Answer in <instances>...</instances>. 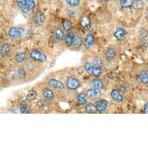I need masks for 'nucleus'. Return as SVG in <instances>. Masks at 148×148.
Here are the masks:
<instances>
[{"label": "nucleus", "mask_w": 148, "mask_h": 148, "mask_svg": "<svg viewBox=\"0 0 148 148\" xmlns=\"http://www.w3.org/2000/svg\"><path fill=\"white\" fill-rule=\"evenodd\" d=\"M24 66L27 71L28 78L34 79L39 76L44 70V67L41 63L32 59L26 61Z\"/></svg>", "instance_id": "nucleus-1"}, {"label": "nucleus", "mask_w": 148, "mask_h": 148, "mask_svg": "<svg viewBox=\"0 0 148 148\" xmlns=\"http://www.w3.org/2000/svg\"><path fill=\"white\" fill-rule=\"evenodd\" d=\"M83 67L87 73L95 78L100 77L102 74V70L101 67L94 65L91 62L88 61L85 62L83 64Z\"/></svg>", "instance_id": "nucleus-2"}, {"label": "nucleus", "mask_w": 148, "mask_h": 148, "mask_svg": "<svg viewBox=\"0 0 148 148\" xmlns=\"http://www.w3.org/2000/svg\"><path fill=\"white\" fill-rule=\"evenodd\" d=\"M29 56L31 59L38 62L44 63L47 59V55L43 52L38 50H33L30 52Z\"/></svg>", "instance_id": "nucleus-3"}, {"label": "nucleus", "mask_w": 148, "mask_h": 148, "mask_svg": "<svg viewBox=\"0 0 148 148\" xmlns=\"http://www.w3.org/2000/svg\"><path fill=\"white\" fill-rule=\"evenodd\" d=\"M66 87L71 91L76 90L80 87L81 82L79 79L75 77L70 76L67 79L66 83Z\"/></svg>", "instance_id": "nucleus-4"}, {"label": "nucleus", "mask_w": 148, "mask_h": 148, "mask_svg": "<svg viewBox=\"0 0 148 148\" xmlns=\"http://www.w3.org/2000/svg\"><path fill=\"white\" fill-rule=\"evenodd\" d=\"M25 33V29L23 27H12L11 28L8 34L11 38H18L24 35Z\"/></svg>", "instance_id": "nucleus-5"}, {"label": "nucleus", "mask_w": 148, "mask_h": 148, "mask_svg": "<svg viewBox=\"0 0 148 148\" xmlns=\"http://www.w3.org/2000/svg\"><path fill=\"white\" fill-rule=\"evenodd\" d=\"M87 98L90 100H95L100 98L102 95V92L101 90L92 88L88 90L86 93Z\"/></svg>", "instance_id": "nucleus-6"}, {"label": "nucleus", "mask_w": 148, "mask_h": 148, "mask_svg": "<svg viewBox=\"0 0 148 148\" xmlns=\"http://www.w3.org/2000/svg\"><path fill=\"white\" fill-rule=\"evenodd\" d=\"M47 84L52 88L55 89L58 91H62V90H64L65 88L64 84L62 82L56 79H53V78L49 79L48 80Z\"/></svg>", "instance_id": "nucleus-7"}, {"label": "nucleus", "mask_w": 148, "mask_h": 148, "mask_svg": "<svg viewBox=\"0 0 148 148\" xmlns=\"http://www.w3.org/2000/svg\"><path fill=\"white\" fill-rule=\"evenodd\" d=\"M32 21L36 26H40L44 24L45 21V16L42 12L37 11L34 14Z\"/></svg>", "instance_id": "nucleus-8"}, {"label": "nucleus", "mask_w": 148, "mask_h": 148, "mask_svg": "<svg viewBox=\"0 0 148 148\" xmlns=\"http://www.w3.org/2000/svg\"><path fill=\"white\" fill-rule=\"evenodd\" d=\"M109 105V102L108 100L102 99L98 101L95 105L96 111L99 113H103L106 110Z\"/></svg>", "instance_id": "nucleus-9"}, {"label": "nucleus", "mask_w": 148, "mask_h": 148, "mask_svg": "<svg viewBox=\"0 0 148 148\" xmlns=\"http://www.w3.org/2000/svg\"><path fill=\"white\" fill-rule=\"evenodd\" d=\"M117 53V52L115 48H109L105 52L104 59L107 62L112 61L116 58Z\"/></svg>", "instance_id": "nucleus-10"}, {"label": "nucleus", "mask_w": 148, "mask_h": 148, "mask_svg": "<svg viewBox=\"0 0 148 148\" xmlns=\"http://www.w3.org/2000/svg\"><path fill=\"white\" fill-rule=\"evenodd\" d=\"M95 42V36L92 34H88L86 36L83 42L84 47L86 49L90 48Z\"/></svg>", "instance_id": "nucleus-11"}, {"label": "nucleus", "mask_w": 148, "mask_h": 148, "mask_svg": "<svg viewBox=\"0 0 148 148\" xmlns=\"http://www.w3.org/2000/svg\"><path fill=\"white\" fill-rule=\"evenodd\" d=\"M88 85L92 88H97V89H103L104 87L103 82L99 79H93L89 81Z\"/></svg>", "instance_id": "nucleus-12"}, {"label": "nucleus", "mask_w": 148, "mask_h": 148, "mask_svg": "<svg viewBox=\"0 0 148 148\" xmlns=\"http://www.w3.org/2000/svg\"><path fill=\"white\" fill-rule=\"evenodd\" d=\"M110 97L112 99L117 103H120L123 101L124 97L121 92L117 89H114L110 93Z\"/></svg>", "instance_id": "nucleus-13"}, {"label": "nucleus", "mask_w": 148, "mask_h": 148, "mask_svg": "<svg viewBox=\"0 0 148 148\" xmlns=\"http://www.w3.org/2000/svg\"><path fill=\"white\" fill-rule=\"evenodd\" d=\"M83 38L80 34H75V38H74V40L73 42L72 47L75 49H78L81 48L82 44H83Z\"/></svg>", "instance_id": "nucleus-14"}, {"label": "nucleus", "mask_w": 148, "mask_h": 148, "mask_svg": "<svg viewBox=\"0 0 148 148\" xmlns=\"http://www.w3.org/2000/svg\"><path fill=\"white\" fill-rule=\"evenodd\" d=\"M127 34V32L124 28L119 27L117 28L115 32L114 33V37L117 40H123L125 36Z\"/></svg>", "instance_id": "nucleus-15"}, {"label": "nucleus", "mask_w": 148, "mask_h": 148, "mask_svg": "<svg viewBox=\"0 0 148 148\" xmlns=\"http://www.w3.org/2000/svg\"><path fill=\"white\" fill-rule=\"evenodd\" d=\"M75 34L70 32H68V33H67L66 35H65L63 41L64 42L65 45L67 47L69 48L71 47L73 40H74V38H75Z\"/></svg>", "instance_id": "nucleus-16"}, {"label": "nucleus", "mask_w": 148, "mask_h": 148, "mask_svg": "<svg viewBox=\"0 0 148 148\" xmlns=\"http://www.w3.org/2000/svg\"><path fill=\"white\" fill-rule=\"evenodd\" d=\"M54 36L56 40H58L59 42H62L64 40V36H65L64 31L60 27H58L55 30Z\"/></svg>", "instance_id": "nucleus-17"}, {"label": "nucleus", "mask_w": 148, "mask_h": 148, "mask_svg": "<svg viewBox=\"0 0 148 148\" xmlns=\"http://www.w3.org/2000/svg\"><path fill=\"white\" fill-rule=\"evenodd\" d=\"M42 94L44 98L47 100H51L54 98V93L49 88H44L42 91Z\"/></svg>", "instance_id": "nucleus-18"}, {"label": "nucleus", "mask_w": 148, "mask_h": 148, "mask_svg": "<svg viewBox=\"0 0 148 148\" xmlns=\"http://www.w3.org/2000/svg\"><path fill=\"white\" fill-rule=\"evenodd\" d=\"M17 75L18 78L21 80H25L28 78L27 73L24 66L19 67V69H18Z\"/></svg>", "instance_id": "nucleus-19"}, {"label": "nucleus", "mask_w": 148, "mask_h": 148, "mask_svg": "<svg viewBox=\"0 0 148 148\" xmlns=\"http://www.w3.org/2000/svg\"><path fill=\"white\" fill-rule=\"evenodd\" d=\"M92 63L99 67H101L106 64V60L100 56H97L93 58Z\"/></svg>", "instance_id": "nucleus-20"}, {"label": "nucleus", "mask_w": 148, "mask_h": 148, "mask_svg": "<svg viewBox=\"0 0 148 148\" xmlns=\"http://www.w3.org/2000/svg\"><path fill=\"white\" fill-rule=\"evenodd\" d=\"M77 102L80 106H84L87 104V96L85 92H80L79 93L77 97Z\"/></svg>", "instance_id": "nucleus-21"}, {"label": "nucleus", "mask_w": 148, "mask_h": 148, "mask_svg": "<svg viewBox=\"0 0 148 148\" xmlns=\"http://www.w3.org/2000/svg\"><path fill=\"white\" fill-rule=\"evenodd\" d=\"M15 62L18 64L25 63L27 60V54L25 52H21L18 53L15 57Z\"/></svg>", "instance_id": "nucleus-22"}, {"label": "nucleus", "mask_w": 148, "mask_h": 148, "mask_svg": "<svg viewBox=\"0 0 148 148\" xmlns=\"http://www.w3.org/2000/svg\"><path fill=\"white\" fill-rule=\"evenodd\" d=\"M80 24L84 29H89L91 25V20L88 16H84L80 20Z\"/></svg>", "instance_id": "nucleus-23"}, {"label": "nucleus", "mask_w": 148, "mask_h": 148, "mask_svg": "<svg viewBox=\"0 0 148 148\" xmlns=\"http://www.w3.org/2000/svg\"><path fill=\"white\" fill-rule=\"evenodd\" d=\"M139 78L144 84H148V73L146 70H143L140 71Z\"/></svg>", "instance_id": "nucleus-24"}, {"label": "nucleus", "mask_w": 148, "mask_h": 148, "mask_svg": "<svg viewBox=\"0 0 148 148\" xmlns=\"http://www.w3.org/2000/svg\"><path fill=\"white\" fill-rule=\"evenodd\" d=\"M63 30L66 32H70L72 30L73 26L71 22L67 19H64L62 22Z\"/></svg>", "instance_id": "nucleus-25"}, {"label": "nucleus", "mask_w": 148, "mask_h": 148, "mask_svg": "<svg viewBox=\"0 0 148 148\" xmlns=\"http://www.w3.org/2000/svg\"><path fill=\"white\" fill-rule=\"evenodd\" d=\"M36 7V3L33 0H28L27 4L22 11L23 13H27L31 11H32Z\"/></svg>", "instance_id": "nucleus-26"}, {"label": "nucleus", "mask_w": 148, "mask_h": 148, "mask_svg": "<svg viewBox=\"0 0 148 148\" xmlns=\"http://www.w3.org/2000/svg\"><path fill=\"white\" fill-rule=\"evenodd\" d=\"M132 5L135 10L139 11L144 8L145 3L142 0H134Z\"/></svg>", "instance_id": "nucleus-27"}, {"label": "nucleus", "mask_w": 148, "mask_h": 148, "mask_svg": "<svg viewBox=\"0 0 148 148\" xmlns=\"http://www.w3.org/2000/svg\"><path fill=\"white\" fill-rule=\"evenodd\" d=\"M11 48L10 45L5 44L1 46V50H0V52H1V53L3 56H6L7 55H8L10 53V52L11 51Z\"/></svg>", "instance_id": "nucleus-28"}, {"label": "nucleus", "mask_w": 148, "mask_h": 148, "mask_svg": "<svg viewBox=\"0 0 148 148\" xmlns=\"http://www.w3.org/2000/svg\"><path fill=\"white\" fill-rule=\"evenodd\" d=\"M67 4L70 7H77L80 4V0H65Z\"/></svg>", "instance_id": "nucleus-29"}, {"label": "nucleus", "mask_w": 148, "mask_h": 148, "mask_svg": "<svg viewBox=\"0 0 148 148\" xmlns=\"http://www.w3.org/2000/svg\"><path fill=\"white\" fill-rule=\"evenodd\" d=\"M37 95L38 94L36 91H35L34 90H30L27 93L26 95V98L29 101H33L37 98Z\"/></svg>", "instance_id": "nucleus-30"}, {"label": "nucleus", "mask_w": 148, "mask_h": 148, "mask_svg": "<svg viewBox=\"0 0 148 148\" xmlns=\"http://www.w3.org/2000/svg\"><path fill=\"white\" fill-rule=\"evenodd\" d=\"M85 111L87 113H93L97 112L95 107V104L94 103L87 104L85 107Z\"/></svg>", "instance_id": "nucleus-31"}, {"label": "nucleus", "mask_w": 148, "mask_h": 148, "mask_svg": "<svg viewBox=\"0 0 148 148\" xmlns=\"http://www.w3.org/2000/svg\"><path fill=\"white\" fill-rule=\"evenodd\" d=\"M134 0H120V4L123 8H128L131 6Z\"/></svg>", "instance_id": "nucleus-32"}, {"label": "nucleus", "mask_w": 148, "mask_h": 148, "mask_svg": "<svg viewBox=\"0 0 148 148\" xmlns=\"http://www.w3.org/2000/svg\"><path fill=\"white\" fill-rule=\"evenodd\" d=\"M27 1L28 0H17L16 1L17 5L22 11H23V10L25 9V8L27 4Z\"/></svg>", "instance_id": "nucleus-33"}, {"label": "nucleus", "mask_w": 148, "mask_h": 148, "mask_svg": "<svg viewBox=\"0 0 148 148\" xmlns=\"http://www.w3.org/2000/svg\"><path fill=\"white\" fill-rule=\"evenodd\" d=\"M67 14L70 18H75L77 14L76 11H74L73 10H69L67 11Z\"/></svg>", "instance_id": "nucleus-34"}, {"label": "nucleus", "mask_w": 148, "mask_h": 148, "mask_svg": "<svg viewBox=\"0 0 148 148\" xmlns=\"http://www.w3.org/2000/svg\"><path fill=\"white\" fill-rule=\"evenodd\" d=\"M21 112L22 113H30V110L27 108V105H23L21 108Z\"/></svg>", "instance_id": "nucleus-35"}, {"label": "nucleus", "mask_w": 148, "mask_h": 148, "mask_svg": "<svg viewBox=\"0 0 148 148\" xmlns=\"http://www.w3.org/2000/svg\"><path fill=\"white\" fill-rule=\"evenodd\" d=\"M147 33L145 29L142 28L140 30H139V34L143 38H145L147 36Z\"/></svg>", "instance_id": "nucleus-36"}, {"label": "nucleus", "mask_w": 148, "mask_h": 148, "mask_svg": "<svg viewBox=\"0 0 148 148\" xmlns=\"http://www.w3.org/2000/svg\"><path fill=\"white\" fill-rule=\"evenodd\" d=\"M143 111H144V113L147 114L148 113V103L147 102H146L145 105H144V106H143Z\"/></svg>", "instance_id": "nucleus-37"}, {"label": "nucleus", "mask_w": 148, "mask_h": 148, "mask_svg": "<svg viewBox=\"0 0 148 148\" xmlns=\"http://www.w3.org/2000/svg\"><path fill=\"white\" fill-rule=\"evenodd\" d=\"M141 44H142V46H143V47H147V41H145V40H143V41H142Z\"/></svg>", "instance_id": "nucleus-38"}, {"label": "nucleus", "mask_w": 148, "mask_h": 148, "mask_svg": "<svg viewBox=\"0 0 148 148\" xmlns=\"http://www.w3.org/2000/svg\"><path fill=\"white\" fill-rule=\"evenodd\" d=\"M1 59L0 58V65H1Z\"/></svg>", "instance_id": "nucleus-39"}, {"label": "nucleus", "mask_w": 148, "mask_h": 148, "mask_svg": "<svg viewBox=\"0 0 148 148\" xmlns=\"http://www.w3.org/2000/svg\"><path fill=\"white\" fill-rule=\"evenodd\" d=\"M101 1H102V0H101Z\"/></svg>", "instance_id": "nucleus-40"}]
</instances>
